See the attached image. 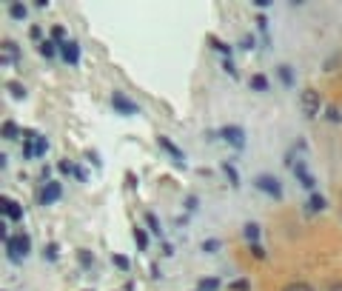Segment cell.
<instances>
[{
	"label": "cell",
	"mask_w": 342,
	"mask_h": 291,
	"mask_svg": "<svg viewBox=\"0 0 342 291\" xmlns=\"http://www.w3.org/2000/svg\"><path fill=\"white\" fill-rule=\"evenodd\" d=\"M49 152V140L37 132H23V157L34 160V157H43Z\"/></svg>",
	"instance_id": "6da1fadb"
},
{
	"label": "cell",
	"mask_w": 342,
	"mask_h": 291,
	"mask_svg": "<svg viewBox=\"0 0 342 291\" xmlns=\"http://www.w3.org/2000/svg\"><path fill=\"white\" fill-rule=\"evenodd\" d=\"M6 248H9V260L12 263H20L23 257L32 251V240L26 234H17V237H9L6 240Z\"/></svg>",
	"instance_id": "7a4b0ae2"
},
{
	"label": "cell",
	"mask_w": 342,
	"mask_h": 291,
	"mask_svg": "<svg viewBox=\"0 0 342 291\" xmlns=\"http://www.w3.org/2000/svg\"><path fill=\"white\" fill-rule=\"evenodd\" d=\"M299 103H302V112H305V117H317L320 114V91L317 89H305L302 91V97H299Z\"/></svg>",
	"instance_id": "3957f363"
},
{
	"label": "cell",
	"mask_w": 342,
	"mask_h": 291,
	"mask_svg": "<svg viewBox=\"0 0 342 291\" xmlns=\"http://www.w3.org/2000/svg\"><path fill=\"white\" fill-rule=\"evenodd\" d=\"M254 186L259 191H265L268 197H282V186H279V180L271 177V174H259V177L254 180Z\"/></svg>",
	"instance_id": "277c9868"
},
{
	"label": "cell",
	"mask_w": 342,
	"mask_h": 291,
	"mask_svg": "<svg viewBox=\"0 0 342 291\" xmlns=\"http://www.w3.org/2000/svg\"><path fill=\"white\" fill-rule=\"evenodd\" d=\"M111 106H114L120 114H137V112H140V106H137V103H131L126 94H120V91H114V94H111Z\"/></svg>",
	"instance_id": "5b68a950"
},
{
	"label": "cell",
	"mask_w": 342,
	"mask_h": 291,
	"mask_svg": "<svg viewBox=\"0 0 342 291\" xmlns=\"http://www.w3.org/2000/svg\"><path fill=\"white\" fill-rule=\"evenodd\" d=\"M220 135H222V140H225V143H231L234 149H242V146H245V132H242L239 126H225Z\"/></svg>",
	"instance_id": "8992f818"
},
{
	"label": "cell",
	"mask_w": 342,
	"mask_h": 291,
	"mask_svg": "<svg viewBox=\"0 0 342 291\" xmlns=\"http://www.w3.org/2000/svg\"><path fill=\"white\" fill-rule=\"evenodd\" d=\"M63 197V188H60V183H54V180H49L46 186H43V191H40V203H57Z\"/></svg>",
	"instance_id": "52a82bcc"
},
{
	"label": "cell",
	"mask_w": 342,
	"mask_h": 291,
	"mask_svg": "<svg viewBox=\"0 0 342 291\" xmlns=\"http://www.w3.org/2000/svg\"><path fill=\"white\" fill-rule=\"evenodd\" d=\"M0 57H3L6 66H17L20 63V49L12 43V40H6V43L0 46Z\"/></svg>",
	"instance_id": "ba28073f"
},
{
	"label": "cell",
	"mask_w": 342,
	"mask_h": 291,
	"mask_svg": "<svg viewBox=\"0 0 342 291\" xmlns=\"http://www.w3.org/2000/svg\"><path fill=\"white\" fill-rule=\"evenodd\" d=\"M60 54H63V60L68 63V66H77V63H80V46L74 43V40L60 43Z\"/></svg>",
	"instance_id": "9c48e42d"
},
{
	"label": "cell",
	"mask_w": 342,
	"mask_h": 291,
	"mask_svg": "<svg viewBox=\"0 0 342 291\" xmlns=\"http://www.w3.org/2000/svg\"><path fill=\"white\" fill-rule=\"evenodd\" d=\"M0 208H3V214H6L9 220H15V223H17V220H23V208H20V205H17L15 200L3 197V200H0Z\"/></svg>",
	"instance_id": "30bf717a"
},
{
	"label": "cell",
	"mask_w": 342,
	"mask_h": 291,
	"mask_svg": "<svg viewBox=\"0 0 342 291\" xmlns=\"http://www.w3.org/2000/svg\"><path fill=\"white\" fill-rule=\"evenodd\" d=\"M157 143H160V149H166V152H169V154L174 157L177 163H186V154H183V152H180V149H177V146L171 143L169 137H157Z\"/></svg>",
	"instance_id": "8fae6325"
},
{
	"label": "cell",
	"mask_w": 342,
	"mask_h": 291,
	"mask_svg": "<svg viewBox=\"0 0 342 291\" xmlns=\"http://www.w3.org/2000/svg\"><path fill=\"white\" fill-rule=\"evenodd\" d=\"M294 174L299 177V183H302L305 188H314V177L308 174V169H305V163H302V160H297V163H294Z\"/></svg>",
	"instance_id": "7c38bea8"
},
{
	"label": "cell",
	"mask_w": 342,
	"mask_h": 291,
	"mask_svg": "<svg viewBox=\"0 0 342 291\" xmlns=\"http://www.w3.org/2000/svg\"><path fill=\"white\" fill-rule=\"evenodd\" d=\"M322 208H325V197H322V194H311L305 211H308V214H317V211H322Z\"/></svg>",
	"instance_id": "4fadbf2b"
},
{
	"label": "cell",
	"mask_w": 342,
	"mask_h": 291,
	"mask_svg": "<svg viewBox=\"0 0 342 291\" xmlns=\"http://www.w3.org/2000/svg\"><path fill=\"white\" fill-rule=\"evenodd\" d=\"M9 15H12V20H26L29 9H26V3H12L9 6Z\"/></svg>",
	"instance_id": "5bb4252c"
},
{
	"label": "cell",
	"mask_w": 342,
	"mask_h": 291,
	"mask_svg": "<svg viewBox=\"0 0 342 291\" xmlns=\"http://www.w3.org/2000/svg\"><path fill=\"white\" fill-rule=\"evenodd\" d=\"M57 49H60V43H54V40H43V43H40V54H43V57H54V54H57Z\"/></svg>",
	"instance_id": "9a60e30c"
},
{
	"label": "cell",
	"mask_w": 342,
	"mask_h": 291,
	"mask_svg": "<svg viewBox=\"0 0 342 291\" xmlns=\"http://www.w3.org/2000/svg\"><path fill=\"white\" fill-rule=\"evenodd\" d=\"M220 289V280H214V277H203L200 280V291H217Z\"/></svg>",
	"instance_id": "2e32d148"
},
{
	"label": "cell",
	"mask_w": 342,
	"mask_h": 291,
	"mask_svg": "<svg viewBox=\"0 0 342 291\" xmlns=\"http://www.w3.org/2000/svg\"><path fill=\"white\" fill-rule=\"evenodd\" d=\"M251 89L265 91V89H268V77H262V74H254V77H251Z\"/></svg>",
	"instance_id": "e0dca14e"
},
{
	"label": "cell",
	"mask_w": 342,
	"mask_h": 291,
	"mask_svg": "<svg viewBox=\"0 0 342 291\" xmlns=\"http://www.w3.org/2000/svg\"><path fill=\"white\" fill-rule=\"evenodd\" d=\"M242 231H245V237H248L251 243H256V240H259V225H256V223H248Z\"/></svg>",
	"instance_id": "ac0fdd59"
},
{
	"label": "cell",
	"mask_w": 342,
	"mask_h": 291,
	"mask_svg": "<svg viewBox=\"0 0 342 291\" xmlns=\"http://www.w3.org/2000/svg\"><path fill=\"white\" fill-rule=\"evenodd\" d=\"M51 40H54V43H66V40H68L63 26H51Z\"/></svg>",
	"instance_id": "d6986e66"
},
{
	"label": "cell",
	"mask_w": 342,
	"mask_h": 291,
	"mask_svg": "<svg viewBox=\"0 0 342 291\" xmlns=\"http://www.w3.org/2000/svg\"><path fill=\"white\" fill-rule=\"evenodd\" d=\"M17 135H20V132H17V126H15L12 120H9V123H3V137H6V140H15Z\"/></svg>",
	"instance_id": "ffe728a7"
},
{
	"label": "cell",
	"mask_w": 342,
	"mask_h": 291,
	"mask_svg": "<svg viewBox=\"0 0 342 291\" xmlns=\"http://www.w3.org/2000/svg\"><path fill=\"white\" fill-rule=\"evenodd\" d=\"M134 240H137V246H140V248L149 246V234H146L143 228H134Z\"/></svg>",
	"instance_id": "44dd1931"
},
{
	"label": "cell",
	"mask_w": 342,
	"mask_h": 291,
	"mask_svg": "<svg viewBox=\"0 0 342 291\" xmlns=\"http://www.w3.org/2000/svg\"><path fill=\"white\" fill-rule=\"evenodd\" d=\"M9 91H12L15 100H23V97H26V89H23L20 83H9Z\"/></svg>",
	"instance_id": "7402d4cb"
},
{
	"label": "cell",
	"mask_w": 342,
	"mask_h": 291,
	"mask_svg": "<svg viewBox=\"0 0 342 291\" xmlns=\"http://www.w3.org/2000/svg\"><path fill=\"white\" fill-rule=\"evenodd\" d=\"M208 43H211L214 49H217V51H222V54H228V57H231V49H228V46H225V43H220L217 37H208Z\"/></svg>",
	"instance_id": "603a6c76"
},
{
	"label": "cell",
	"mask_w": 342,
	"mask_h": 291,
	"mask_svg": "<svg viewBox=\"0 0 342 291\" xmlns=\"http://www.w3.org/2000/svg\"><path fill=\"white\" fill-rule=\"evenodd\" d=\"M222 171L228 174V180H231V186H239V180H237V171H234V166H228V163H222Z\"/></svg>",
	"instance_id": "cb8c5ba5"
},
{
	"label": "cell",
	"mask_w": 342,
	"mask_h": 291,
	"mask_svg": "<svg viewBox=\"0 0 342 291\" xmlns=\"http://www.w3.org/2000/svg\"><path fill=\"white\" fill-rule=\"evenodd\" d=\"M282 291H314V289H311L308 283H288Z\"/></svg>",
	"instance_id": "d4e9b609"
},
{
	"label": "cell",
	"mask_w": 342,
	"mask_h": 291,
	"mask_svg": "<svg viewBox=\"0 0 342 291\" xmlns=\"http://www.w3.org/2000/svg\"><path fill=\"white\" fill-rule=\"evenodd\" d=\"M279 77H282V83H285V86H291V83H294L291 68H288V66H279Z\"/></svg>",
	"instance_id": "484cf974"
},
{
	"label": "cell",
	"mask_w": 342,
	"mask_h": 291,
	"mask_svg": "<svg viewBox=\"0 0 342 291\" xmlns=\"http://www.w3.org/2000/svg\"><path fill=\"white\" fill-rule=\"evenodd\" d=\"M248 289H251L248 280H234V283H231V291H248Z\"/></svg>",
	"instance_id": "4316f807"
},
{
	"label": "cell",
	"mask_w": 342,
	"mask_h": 291,
	"mask_svg": "<svg viewBox=\"0 0 342 291\" xmlns=\"http://www.w3.org/2000/svg\"><path fill=\"white\" fill-rule=\"evenodd\" d=\"M74 169H77V166H71L68 160H63V163L57 166V171H60V174H74Z\"/></svg>",
	"instance_id": "83f0119b"
},
{
	"label": "cell",
	"mask_w": 342,
	"mask_h": 291,
	"mask_svg": "<svg viewBox=\"0 0 342 291\" xmlns=\"http://www.w3.org/2000/svg\"><path fill=\"white\" fill-rule=\"evenodd\" d=\"M146 223L151 225V231H154V234H160V220H157L154 214H146Z\"/></svg>",
	"instance_id": "f1b7e54d"
},
{
	"label": "cell",
	"mask_w": 342,
	"mask_h": 291,
	"mask_svg": "<svg viewBox=\"0 0 342 291\" xmlns=\"http://www.w3.org/2000/svg\"><path fill=\"white\" fill-rule=\"evenodd\" d=\"M111 260H114V266H117V269H128V257H123V254H114Z\"/></svg>",
	"instance_id": "f546056e"
},
{
	"label": "cell",
	"mask_w": 342,
	"mask_h": 291,
	"mask_svg": "<svg viewBox=\"0 0 342 291\" xmlns=\"http://www.w3.org/2000/svg\"><path fill=\"white\" fill-rule=\"evenodd\" d=\"M77 257H80V263H83V266H94V254H88V251H80Z\"/></svg>",
	"instance_id": "4dcf8cb0"
},
{
	"label": "cell",
	"mask_w": 342,
	"mask_h": 291,
	"mask_svg": "<svg viewBox=\"0 0 342 291\" xmlns=\"http://www.w3.org/2000/svg\"><path fill=\"white\" fill-rule=\"evenodd\" d=\"M251 254H254L256 260H262V257H265V251H262V246H259V243H251Z\"/></svg>",
	"instance_id": "1f68e13d"
},
{
	"label": "cell",
	"mask_w": 342,
	"mask_h": 291,
	"mask_svg": "<svg viewBox=\"0 0 342 291\" xmlns=\"http://www.w3.org/2000/svg\"><path fill=\"white\" fill-rule=\"evenodd\" d=\"M29 37H32V40H40V37H43L40 26H32V29H29ZM40 43H43V40H40Z\"/></svg>",
	"instance_id": "d6a6232c"
},
{
	"label": "cell",
	"mask_w": 342,
	"mask_h": 291,
	"mask_svg": "<svg viewBox=\"0 0 342 291\" xmlns=\"http://www.w3.org/2000/svg\"><path fill=\"white\" fill-rule=\"evenodd\" d=\"M46 257H49V260H57V246H54V243L46 246Z\"/></svg>",
	"instance_id": "836d02e7"
},
{
	"label": "cell",
	"mask_w": 342,
	"mask_h": 291,
	"mask_svg": "<svg viewBox=\"0 0 342 291\" xmlns=\"http://www.w3.org/2000/svg\"><path fill=\"white\" fill-rule=\"evenodd\" d=\"M222 66H225V71H228V74H237V68H234V63H231V57H225V63H222Z\"/></svg>",
	"instance_id": "e575fe53"
},
{
	"label": "cell",
	"mask_w": 342,
	"mask_h": 291,
	"mask_svg": "<svg viewBox=\"0 0 342 291\" xmlns=\"http://www.w3.org/2000/svg\"><path fill=\"white\" fill-rule=\"evenodd\" d=\"M217 246H220L217 240H208V243H203V248H205V251H217Z\"/></svg>",
	"instance_id": "d590c367"
},
{
	"label": "cell",
	"mask_w": 342,
	"mask_h": 291,
	"mask_svg": "<svg viewBox=\"0 0 342 291\" xmlns=\"http://www.w3.org/2000/svg\"><path fill=\"white\" fill-rule=\"evenodd\" d=\"M256 23H259V29L265 32V26H268V17H265V15H256Z\"/></svg>",
	"instance_id": "8d00e7d4"
},
{
	"label": "cell",
	"mask_w": 342,
	"mask_h": 291,
	"mask_svg": "<svg viewBox=\"0 0 342 291\" xmlns=\"http://www.w3.org/2000/svg\"><path fill=\"white\" fill-rule=\"evenodd\" d=\"M239 46H242V49H254V37H242V43Z\"/></svg>",
	"instance_id": "74e56055"
},
{
	"label": "cell",
	"mask_w": 342,
	"mask_h": 291,
	"mask_svg": "<svg viewBox=\"0 0 342 291\" xmlns=\"http://www.w3.org/2000/svg\"><path fill=\"white\" fill-rule=\"evenodd\" d=\"M328 291H342V283H340V280H337V283H331V286H328Z\"/></svg>",
	"instance_id": "f35d334b"
}]
</instances>
